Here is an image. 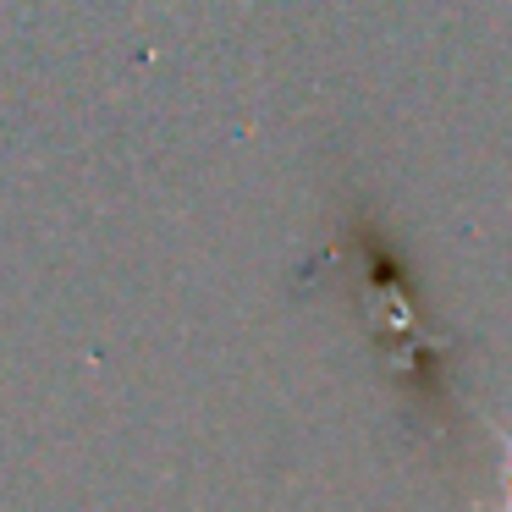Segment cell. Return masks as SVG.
I'll return each mask as SVG.
<instances>
[{"mask_svg": "<svg viewBox=\"0 0 512 512\" xmlns=\"http://www.w3.org/2000/svg\"><path fill=\"white\" fill-rule=\"evenodd\" d=\"M507 512H512V446H507Z\"/></svg>", "mask_w": 512, "mask_h": 512, "instance_id": "6da1fadb", "label": "cell"}]
</instances>
